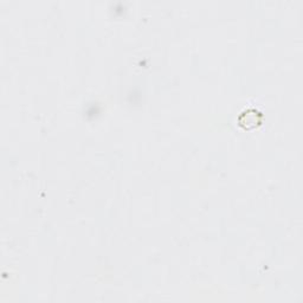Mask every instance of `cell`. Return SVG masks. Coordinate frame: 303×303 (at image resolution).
<instances>
[{
  "instance_id": "obj_1",
  "label": "cell",
  "mask_w": 303,
  "mask_h": 303,
  "mask_svg": "<svg viewBox=\"0 0 303 303\" xmlns=\"http://www.w3.org/2000/svg\"><path fill=\"white\" fill-rule=\"evenodd\" d=\"M239 125L245 128H251L260 125V113L256 110H246L239 116Z\"/></svg>"
}]
</instances>
